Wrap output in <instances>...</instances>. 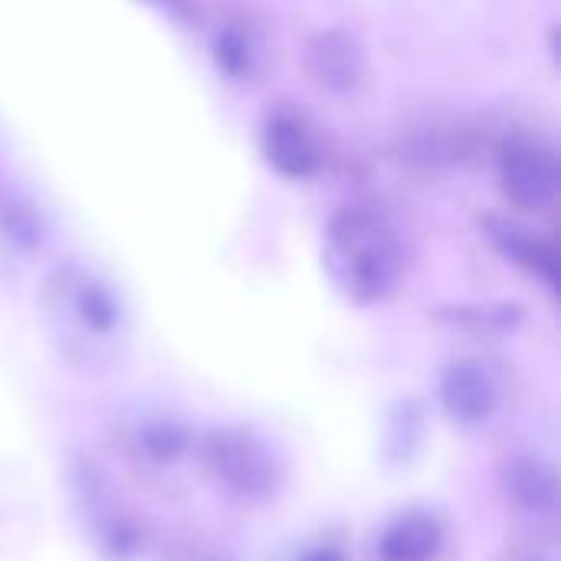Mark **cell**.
<instances>
[{
	"instance_id": "cell-14",
	"label": "cell",
	"mask_w": 561,
	"mask_h": 561,
	"mask_svg": "<svg viewBox=\"0 0 561 561\" xmlns=\"http://www.w3.org/2000/svg\"><path fill=\"white\" fill-rule=\"evenodd\" d=\"M299 561H345V556L335 546H316V549H309Z\"/></svg>"
},
{
	"instance_id": "cell-12",
	"label": "cell",
	"mask_w": 561,
	"mask_h": 561,
	"mask_svg": "<svg viewBox=\"0 0 561 561\" xmlns=\"http://www.w3.org/2000/svg\"><path fill=\"white\" fill-rule=\"evenodd\" d=\"M250 43L240 36V33H224L217 39V59L230 69V72H243L250 69Z\"/></svg>"
},
{
	"instance_id": "cell-10",
	"label": "cell",
	"mask_w": 561,
	"mask_h": 561,
	"mask_svg": "<svg viewBox=\"0 0 561 561\" xmlns=\"http://www.w3.org/2000/svg\"><path fill=\"white\" fill-rule=\"evenodd\" d=\"M500 243L506 247V253H513L519 263H526L533 273H539L546 283L556 286V279H559V256H556V250L549 243L536 240L533 233H519L516 227L500 230Z\"/></svg>"
},
{
	"instance_id": "cell-8",
	"label": "cell",
	"mask_w": 561,
	"mask_h": 561,
	"mask_svg": "<svg viewBox=\"0 0 561 561\" xmlns=\"http://www.w3.org/2000/svg\"><path fill=\"white\" fill-rule=\"evenodd\" d=\"M309 69L312 76L335 92H348L362 82L365 72V56L358 43L345 33H322L309 46Z\"/></svg>"
},
{
	"instance_id": "cell-13",
	"label": "cell",
	"mask_w": 561,
	"mask_h": 561,
	"mask_svg": "<svg viewBox=\"0 0 561 561\" xmlns=\"http://www.w3.org/2000/svg\"><path fill=\"white\" fill-rule=\"evenodd\" d=\"M506 561H559L552 539H536V542H519Z\"/></svg>"
},
{
	"instance_id": "cell-2",
	"label": "cell",
	"mask_w": 561,
	"mask_h": 561,
	"mask_svg": "<svg viewBox=\"0 0 561 561\" xmlns=\"http://www.w3.org/2000/svg\"><path fill=\"white\" fill-rule=\"evenodd\" d=\"M49 312L69 335L92 342L108 339L118 325L112 293L82 270H59L49 279Z\"/></svg>"
},
{
	"instance_id": "cell-9",
	"label": "cell",
	"mask_w": 561,
	"mask_h": 561,
	"mask_svg": "<svg viewBox=\"0 0 561 561\" xmlns=\"http://www.w3.org/2000/svg\"><path fill=\"white\" fill-rule=\"evenodd\" d=\"M516 506L533 516H556L559 510V477L542 457H516L506 473Z\"/></svg>"
},
{
	"instance_id": "cell-6",
	"label": "cell",
	"mask_w": 561,
	"mask_h": 561,
	"mask_svg": "<svg viewBox=\"0 0 561 561\" xmlns=\"http://www.w3.org/2000/svg\"><path fill=\"white\" fill-rule=\"evenodd\" d=\"M500 388L480 362H457L440 381V404L457 424H480L496 411Z\"/></svg>"
},
{
	"instance_id": "cell-4",
	"label": "cell",
	"mask_w": 561,
	"mask_h": 561,
	"mask_svg": "<svg viewBox=\"0 0 561 561\" xmlns=\"http://www.w3.org/2000/svg\"><path fill=\"white\" fill-rule=\"evenodd\" d=\"M496 174H500L503 194L526 210H542L556 204L559 197V158L542 141H533V138L510 141L496 158Z\"/></svg>"
},
{
	"instance_id": "cell-3",
	"label": "cell",
	"mask_w": 561,
	"mask_h": 561,
	"mask_svg": "<svg viewBox=\"0 0 561 561\" xmlns=\"http://www.w3.org/2000/svg\"><path fill=\"white\" fill-rule=\"evenodd\" d=\"M204 463L207 470L237 496L243 500H260L273 490L276 483V467L273 457L260 440H253L243 431H214L204 437Z\"/></svg>"
},
{
	"instance_id": "cell-7",
	"label": "cell",
	"mask_w": 561,
	"mask_h": 561,
	"mask_svg": "<svg viewBox=\"0 0 561 561\" xmlns=\"http://www.w3.org/2000/svg\"><path fill=\"white\" fill-rule=\"evenodd\" d=\"M440 549H444L440 523L427 513H408L381 533L375 556L378 561H437Z\"/></svg>"
},
{
	"instance_id": "cell-1",
	"label": "cell",
	"mask_w": 561,
	"mask_h": 561,
	"mask_svg": "<svg viewBox=\"0 0 561 561\" xmlns=\"http://www.w3.org/2000/svg\"><path fill=\"white\" fill-rule=\"evenodd\" d=\"M325 266L348 299H385L404 266L398 227L378 207H342L325 233Z\"/></svg>"
},
{
	"instance_id": "cell-5",
	"label": "cell",
	"mask_w": 561,
	"mask_h": 561,
	"mask_svg": "<svg viewBox=\"0 0 561 561\" xmlns=\"http://www.w3.org/2000/svg\"><path fill=\"white\" fill-rule=\"evenodd\" d=\"M263 154L266 161L293 181H306L322 168V148L309 125L289 112H276L263 128Z\"/></svg>"
},
{
	"instance_id": "cell-11",
	"label": "cell",
	"mask_w": 561,
	"mask_h": 561,
	"mask_svg": "<svg viewBox=\"0 0 561 561\" xmlns=\"http://www.w3.org/2000/svg\"><path fill=\"white\" fill-rule=\"evenodd\" d=\"M187 440L174 424H148L135 434V450L148 463H174L184 454Z\"/></svg>"
}]
</instances>
